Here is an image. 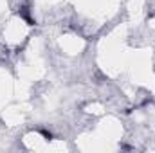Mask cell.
Returning <instances> with one entry per match:
<instances>
[{
	"instance_id": "2",
	"label": "cell",
	"mask_w": 155,
	"mask_h": 153,
	"mask_svg": "<svg viewBox=\"0 0 155 153\" xmlns=\"http://www.w3.org/2000/svg\"><path fill=\"white\" fill-rule=\"evenodd\" d=\"M40 132H41V133H43V135H45V137H47L49 141L52 139V135H51V132H47V130H40Z\"/></svg>"
},
{
	"instance_id": "1",
	"label": "cell",
	"mask_w": 155,
	"mask_h": 153,
	"mask_svg": "<svg viewBox=\"0 0 155 153\" xmlns=\"http://www.w3.org/2000/svg\"><path fill=\"white\" fill-rule=\"evenodd\" d=\"M20 15H22V18H24L29 25H33V24H35V20L29 16V9H27V7H22V9H20Z\"/></svg>"
}]
</instances>
